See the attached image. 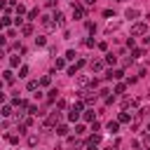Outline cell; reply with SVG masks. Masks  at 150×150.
Segmentation results:
<instances>
[{"label": "cell", "instance_id": "1", "mask_svg": "<svg viewBox=\"0 0 150 150\" xmlns=\"http://www.w3.org/2000/svg\"><path fill=\"white\" fill-rule=\"evenodd\" d=\"M80 112H82V103L77 101V103H73V108H70V112H68V120H70V122H75V120L80 117Z\"/></svg>", "mask_w": 150, "mask_h": 150}, {"label": "cell", "instance_id": "2", "mask_svg": "<svg viewBox=\"0 0 150 150\" xmlns=\"http://www.w3.org/2000/svg\"><path fill=\"white\" fill-rule=\"evenodd\" d=\"M143 33H148L145 21H138V23H134V26H131V35H143Z\"/></svg>", "mask_w": 150, "mask_h": 150}, {"label": "cell", "instance_id": "3", "mask_svg": "<svg viewBox=\"0 0 150 150\" xmlns=\"http://www.w3.org/2000/svg\"><path fill=\"white\" fill-rule=\"evenodd\" d=\"M59 117H61V112H59V110H54V112H52V115L45 120V129H52V127L59 122Z\"/></svg>", "mask_w": 150, "mask_h": 150}, {"label": "cell", "instance_id": "4", "mask_svg": "<svg viewBox=\"0 0 150 150\" xmlns=\"http://www.w3.org/2000/svg\"><path fill=\"white\" fill-rule=\"evenodd\" d=\"M103 66H105V61H103V59H94V61H89L91 73H101V70H103Z\"/></svg>", "mask_w": 150, "mask_h": 150}, {"label": "cell", "instance_id": "5", "mask_svg": "<svg viewBox=\"0 0 150 150\" xmlns=\"http://www.w3.org/2000/svg\"><path fill=\"white\" fill-rule=\"evenodd\" d=\"M42 26H45V30H56V21L49 16H42Z\"/></svg>", "mask_w": 150, "mask_h": 150}, {"label": "cell", "instance_id": "6", "mask_svg": "<svg viewBox=\"0 0 150 150\" xmlns=\"http://www.w3.org/2000/svg\"><path fill=\"white\" fill-rule=\"evenodd\" d=\"M124 16H127V19H138V16H141V9H136V7H129V9L124 12Z\"/></svg>", "mask_w": 150, "mask_h": 150}, {"label": "cell", "instance_id": "7", "mask_svg": "<svg viewBox=\"0 0 150 150\" xmlns=\"http://www.w3.org/2000/svg\"><path fill=\"white\" fill-rule=\"evenodd\" d=\"M73 16H75V19H82V16H84V7H82V5H73Z\"/></svg>", "mask_w": 150, "mask_h": 150}, {"label": "cell", "instance_id": "8", "mask_svg": "<svg viewBox=\"0 0 150 150\" xmlns=\"http://www.w3.org/2000/svg\"><path fill=\"white\" fill-rule=\"evenodd\" d=\"M54 21H56V26H63L66 23V16H63V12H54V16H52Z\"/></svg>", "mask_w": 150, "mask_h": 150}, {"label": "cell", "instance_id": "9", "mask_svg": "<svg viewBox=\"0 0 150 150\" xmlns=\"http://www.w3.org/2000/svg\"><path fill=\"white\" fill-rule=\"evenodd\" d=\"M122 75H124L122 70H110V73L105 75V80H122Z\"/></svg>", "mask_w": 150, "mask_h": 150}, {"label": "cell", "instance_id": "10", "mask_svg": "<svg viewBox=\"0 0 150 150\" xmlns=\"http://www.w3.org/2000/svg\"><path fill=\"white\" fill-rule=\"evenodd\" d=\"M117 122H120V124H129V122H131V115H129V112H120Z\"/></svg>", "mask_w": 150, "mask_h": 150}, {"label": "cell", "instance_id": "11", "mask_svg": "<svg viewBox=\"0 0 150 150\" xmlns=\"http://www.w3.org/2000/svg\"><path fill=\"white\" fill-rule=\"evenodd\" d=\"M120 28V21H108V26H105V33H112V30H117Z\"/></svg>", "mask_w": 150, "mask_h": 150}, {"label": "cell", "instance_id": "12", "mask_svg": "<svg viewBox=\"0 0 150 150\" xmlns=\"http://www.w3.org/2000/svg\"><path fill=\"white\" fill-rule=\"evenodd\" d=\"M33 33V23H23L21 26V35H30Z\"/></svg>", "mask_w": 150, "mask_h": 150}, {"label": "cell", "instance_id": "13", "mask_svg": "<svg viewBox=\"0 0 150 150\" xmlns=\"http://www.w3.org/2000/svg\"><path fill=\"white\" fill-rule=\"evenodd\" d=\"M68 134V124H59L56 127V136H66Z\"/></svg>", "mask_w": 150, "mask_h": 150}, {"label": "cell", "instance_id": "14", "mask_svg": "<svg viewBox=\"0 0 150 150\" xmlns=\"http://www.w3.org/2000/svg\"><path fill=\"white\" fill-rule=\"evenodd\" d=\"M2 75H5V82H7V84H12V82H14V73H12V70H5Z\"/></svg>", "mask_w": 150, "mask_h": 150}, {"label": "cell", "instance_id": "15", "mask_svg": "<svg viewBox=\"0 0 150 150\" xmlns=\"http://www.w3.org/2000/svg\"><path fill=\"white\" fill-rule=\"evenodd\" d=\"M0 115H2L5 120H7V117L12 115V105H7V103H5V105H2V112H0Z\"/></svg>", "mask_w": 150, "mask_h": 150}, {"label": "cell", "instance_id": "16", "mask_svg": "<svg viewBox=\"0 0 150 150\" xmlns=\"http://www.w3.org/2000/svg\"><path fill=\"white\" fill-rule=\"evenodd\" d=\"M117 129H120V122H108V131L110 134H117Z\"/></svg>", "mask_w": 150, "mask_h": 150}, {"label": "cell", "instance_id": "17", "mask_svg": "<svg viewBox=\"0 0 150 150\" xmlns=\"http://www.w3.org/2000/svg\"><path fill=\"white\" fill-rule=\"evenodd\" d=\"M38 141H40V136H35V134H30V136H28V145H30V148H35V145H38Z\"/></svg>", "mask_w": 150, "mask_h": 150}, {"label": "cell", "instance_id": "18", "mask_svg": "<svg viewBox=\"0 0 150 150\" xmlns=\"http://www.w3.org/2000/svg\"><path fill=\"white\" fill-rule=\"evenodd\" d=\"M14 12H16V16L21 19V16L26 14V7H23V5H16V9H14Z\"/></svg>", "mask_w": 150, "mask_h": 150}, {"label": "cell", "instance_id": "19", "mask_svg": "<svg viewBox=\"0 0 150 150\" xmlns=\"http://www.w3.org/2000/svg\"><path fill=\"white\" fill-rule=\"evenodd\" d=\"M54 68H56V70L66 68V61H63V59H56V61H54Z\"/></svg>", "mask_w": 150, "mask_h": 150}, {"label": "cell", "instance_id": "20", "mask_svg": "<svg viewBox=\"0 0 150 150\" xmlns=\"http://www.w3.org/2000/svg\"><path fill=\"white\" fill-rule=\"evenodd\" d=\"M87 122H94V110H84V115H82Z\"/></svg>", "mask_w": 150, "mask_h": 150}, {"label": "cell", "instance_id": "21", "mask_svg": "<svg viewBox=\"0 0 150 150\" xmlns=\"http://www.w3.org/2000/svg\"><path fill=\"white\" fill-rule=\"evenodd\" d=\"M9 66H12V68H16V66H19V56H16V54H14V56H9Z\"/></svg>", "mask_w": 150, "mask_h": 150}, {"label": "cell", "instance_id": "22", "mask_svg": "<svg viewBox=\"0 0 150 150\" xmlns=\"http://www.w3.org/2000/svg\"><path fill=\"white\" fill-rule=\"evenodd\" d=\"M87 82H89V77H87V75H80V77H77V84H80V87H84Z\"/></svg>", "mask_w": 150, "mask_h": 150}, {"label": "cell", "instance_id": "23", "mask_svg": "<svg viewBox=\"0 0 150 150\" xmlns=\"http://www.w3.org/2000/svg\"><path fill=\"white\" fill-rule=\"evenodd\" d=\"M89 143H91V145H98V143H101V136H98V134H94V136L89 138Z\"/></svg>", "mask_w": 150, "mask_h": 150}, {"label": "cell", "instance_id": "24", "mask_svg": "<svg viewBox=\"0 0 150 150\" xmlns=\"http://www.w3.org/2000/svg\"><path fill=\"white\" fill-rule=\"evenodd\" d=\"M75 56H77V54H75L73 49H68V52H66V59H68V61H75Z\"/></svg>", "mask_w": 150, "mask_h": 150}, {"label": "cell", "instance_id": "25", "mask_svg": "<svg viewBox=\"0 0 150 150\" xmlns=\"http://www.w3.org/2000/svg\"><path fill=\"white\" fill-rule=\"evenodd\" d=\"M115 61H117V56H112V54H108V56H105V63H110V66H115Z\"/></svg>", "mask_w": 150, "mask_h": 150}, {"label": "cell", "instance_id": "26", "mask_svg": "<svg viewBox=\"0 0 150 150\" xmlns=\"http://www.w3.org/2000/svg\"><path fill=\"white\" fill-rule=\"evenodd\" d=\"M26 75H28V66H21L19 68V77H26Z\"/></svg>", "mask_w": 150, "mask_h": 150}, {"label": "cell", "instance_id": "27", "mask_svg": "<svg viewBox=\"0 0 150 150\" xmlns=\"http://www.w3.org/2000/svg\"><path fill=\"white\" fill-rule=\"evenodd\" d=\"M26 87H28V91H35V89H38V82H35V80H30Z\"/></svg>", "mask_w": 150, "mask_h": 150}, {"label": "cell", "instance_id": "28", "mask_svg": "<svg viewBox=\"0 0 150 150\" xmlns=\"http://www.w3.org/2000/svg\"><path fill=\"white\" fill-rule=\"evenodd\" d=\"M122 91H124V82H117L115 84V94H122Z\"/></svg>", "mask_w": 150, "mask_h": 150}, {"label": "cell", "instance_id": "29", "mask_svg": "<svg viewBox=\"0 0 150 150\" xmlns=\"http://www.w3.org/2000/svg\"><path fill=\"white\" fill-rule=\"evenodd\" d=\"M56 96H59V91H56V89H52V91H49V96H47V101H56Z\"/></svg>", "mask_w": 150, "mask_h": 150}, {"label": "cell", "instance_id": "30", "mask_svg": "<svg viewBox=\"0 0 150 150\" xmlns=\"http://www.w3.org/2000/svg\"><path fill=\"white\" fill-rule=\"evenodd\" d=\"M28 19L35 21V19H38V9H30V12H28Z\"/></svg>", "mask_w": 150, "mask_h": 150}, {"label": "cell", "instance_id": "31", "mask_svg": "<svg viewBox=\"0 0 150 150\" xmlns=\"http://www.w3.org/2000/svg\"><path fill=\"white\" fill-rule=\"evenodd\" d=\"M9 23H12V16H7V14H5V16H2V26H5V28H7V26H9Z\"/></svg>", "mask_w": 150, "mask_h": 150}, {"label": "cell", "instance_id": "32", "mask_svg": "<svg viewBox=\"0 0 150 150\" xmlns=\"http://www.w3.org/2000/svg\"><path fill=\"white\" fill-rule=\"evenodd\" d=\"M35 42H38V47H42V45H47V40H45L42 35H38V38H35Z\"/></svg>", "mask_w": 150, "mask_h": 150}, {"label": "cell", "instance_id": "33", "mask_svg": "<svg viewBox=\"0 0 150 150\" xmlns=\"http://www.w3.org/2000/svg\"><path fill=\"white\" fill-rule=\"evenodd\" d=\"M143 56V49H134V54H131V59H141Z\"/></svg>", "mask_w": 150, "mask_h": 150}, {"label": "cell", "instance_id": "34", "mask_svg": "<svg viewBox=\"0 0 150 150\" xmlns=\"http://www.w3.org/2000/svg\"><path fill=\"white\" fill-rule=\"evenodd\" d=\"M75 134L82 136V134H84V124H77V127H75Z\"/></svg>", "mask_w": 150, "mask_h": 150}, {"label": "cell", "instance_id": "35", "mask_svg": "<svg viewBox=\"0 0 150 150\" xmlns=\"http://www.w3.org/2000/svg\"><path fill=\"white\" fill-rule=\"evenodd\" d=\"M49 82H52V77H49V75H45V77H42V80H40V84H45V87H47V84H49Z\"/></svg>", "mask_w": 150, "mask_h": 150}, {"label": "cell", "instance_id": "36", "mask_svg": "<svg viewBox=\"0 0 150 150\" xmlns=\"http://www.w3.org/2000/svg\"><path fill=\"white\" fill-rule=\"evenodd\" d=\"M75 73H77V63H75V66H70V68H68V75H75Z\"/></svg>", "mask_w": 150, "mask_h": 150}, {"label": "cell", "instance_id": "37", "mask_svg": "<svg viewBox=\"0 0 150 150\" xmlns=\"http://www.w3.org/2000/svg\"><path fill=\"white\" fill-rule=\"evenodd\" d=\"M66 108V101H56V110H63Z\"/></svg>", "mask_w": 150, "mask_h": 150}, {"label": "cell", "instance_id": "38", "mask_svg": "<svg viewBox=\"0 0 150 150\" xmlns=\"http://www.w3.org/2000/svg\"><path fill=\"white\" fill-rule=\"evenodd\" d=\"M28 112L30 115H38V105H28Z\"/></svg>", "mask_w": 150, "mask_h": 150}, {"label": "cell", "instance_id": "39", "mask_svg": "<svg viewBox=\"0 0 150 150\" xmlns=\"http://www.w3.org/2000/svg\"><path fill=\"white\" fill-rule=\"evenodd\" d=\"M143 145H145V148H150V134H148V136H143Z\"/></svg>", "mask_w": 150, "mask_h": 150}, {"label": "cell", "instance_id": "40", "mask_svg": "<svg viewBox=\"0 0 150 150\" xmlns=\"http://www.w3.org/2000/svg\"><path fill=\"white\" fill-rule=\"evenodd\" d=\"M94 2H96V0H84V5H94Z\"/></svg>", "mask_w": 150, "mask_h": 150}, {"label": "cell", "instance_id": "41", "mask_svg": "<svg viewBox=\"0 0 150 150\" xmlns=\"http://www.w3.org/2000/svg\"><path fill=\"white\" fill-rule=\"evenodd\" d=\"M145 42H150V35H148V38H145Z\"/></svg>", "mask_w": 150, "mask_h": 150}, {"label": "cell", "instance_id": "42", "mask_svg": "<svg viewBox=\"0 0 150 150\" xmlns=\"http://www.w3.org/2000/svg\"><path fill=\"white\" fill-rule=\"evenodd\" d=\"M148 131H150V124H148Z\"/></svg>", "mask_w": 150, "mask_h": 150}]
</instances>
